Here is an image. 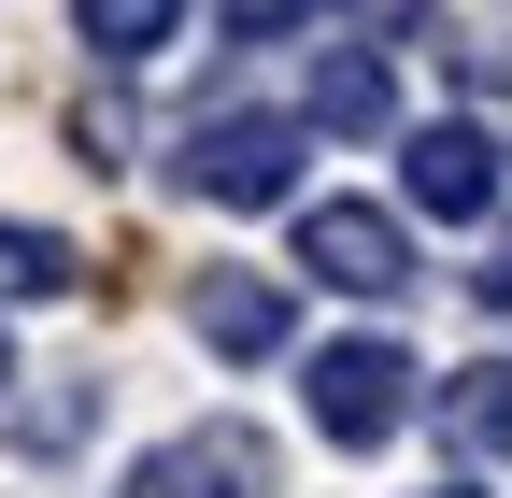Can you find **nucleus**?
I'll list each match as a JSON object with an SVG mask.
<instances>
[{
	"instance_id": "nucleus-12",
	"label": "nucleus",
	"mask_w": 512,
	"mask_h": 498,
	"mask_svg": "<svg viewBox=\"0 0 512 498\" xmlns=\"http://www.w3.org/2000/svg\"><path fill=\"white\" fill-rule=\"evenodd\" d=\"M328 15H342V29H356V43H399V29H413V15H427V0H328Z\"/></svg>"
},
{
	"instance_id": "nucleus-1",
	"label": "nucleus",
	"mask_w": 512,
	"mask_h": 498,
	"mask_svg": "<svg viewBox=\"0 0 512 498\" xmlns=\"http://www.w3.org/2000/svg\"><path fill=\"white\" fill-rule=\"evenodd\" d=\"M299 114H200V129L171 143V185L200 214H271V200H299Z\"/></svg>"
},
{
	"instance_id": "nucleus-13",
	"label": "nucleus",
	"mask_w": 512,
	"mask_h": 498,
	"mask_svg": "<svg viewBox=\"0 0 512 498\" xmlns=\"http://www.w3.org/2000/svg\"><path fill=\"white\" fill-rule=\"evenodd\" d=\"M72 427H86V399H29V413H15V442H29V456H57Z\"/></svg>"
},
{
	"instance_id": "nucleus-3",
	"label": "nucleus",
	"mask_w": 512,
	"mask_h": 498,
	"mask_svg": "<svg viewBox=\"0 0 512 498\" xmlns=\"http://www.w3.org/2000/svg\"><path fill=\"white\" fill-rule=\"evenodd\" d=\"M299 271L342 285V299H399L413 285V228L370 214V200H299Z\"/></svg>"
},
{
	"instance_id": "nucleus-5",
	"label": "nucleus",
	"mask_w": 512,
	"mask_h": 498,
	"mask_svg": "<svg viewBox=\"0 0 512 498\" xmlns=\"http://www.w3.org/2000/svg\"><path fill=\"white\" fill-rule=\"evenodd\" d=\"M185 328H200L214 356H285L299 299H285V271H200V299H185Z\"/></svg>"
},
{
	"instance_id": "nucleus-10",
	"label": "nucleus",
	"mask_w": 512,
	"mask_h": 498,
	"mask_svg": "<svg viewBox=\"0 0 512 498\" xmlns=\"http://www.w3.org/2000/svg\"><path fill=\"white\" fill-rule=\"evenodd\" d=\"M0 285H15V299H57V285H72V242H57V228H0Z\"/></svg>"
},
{
	"instance_id": "nucleus-2",
	"label": "nucleus",
	"mask_w": 512,
	"mask_h": 498,
	"mask_svg": "<svg viewBox=\"0 0 512 498\" xmlns=\"http://www.w3.org/2000/svg\"><path fill=\"white\" fill-rule=\"evenodd\" d=\"M299 399H313V427H328L342 456H370V442L413 427V356L384 342V328H356V342H328V356L299 370Z\"/></svg>"
},
{
	"instance_id": "nucleus-7",
	"label": "nucleus",
	"mask_w": 512,
	"mask_h": 498,
	"mask_svg": "<svg viewBox=\"0 0 512 498\" xmlns=\"http://www.w3.org/2000/svg\"><path fill=\"white\" fill-rule=\"evenodd\" d=\"M441 456H512V356H470V370H441Z\"/></svg>"
},
{
	"instance_id": "nucleus-11",
	"label": "nucleus",
	"mask_w": 512,
	"mask_h": 498,
	"mask_svg": "<svg viewBox=\"0 0 512 498\" xmlns=\"http://www.w3.org/2000/svg\"><path fill=\"white\" fill-rule=\"evenodd\" d=\"M328 0H214V29H242V43H285V29H313Z\"/></svg>"
},
{
	"instance_id": "nucleus-9",
	"label": "nucleus",
	"mask_w": 512,
	"mask_h": 498,
	"mask_svg": "<svg viewBox=\"0 0 512 498\" xmlns=\"http://www.w3.org/2000/svg\"><path fill=\"white\" fill-rule=\"evenodd\" d=\"M72 29L114 57V72H128V57H157V43L185 29V0H72Z\"/></svg>"
},
{
	"instance_id": "nucleus-6",
	"label": "nucleus",
	"mask_w": 512,
	"mask_h": 498,
	"mask_svg": "<svg viewBox=\"0 0 512 498\" xmlns=\"http://www.w3.org/2000/svg\"><path fill=\"white\" fill-rule=\"evenodd\" d=\"M114 498H256V442L242 427H185V442H157Z\"/></svg>"
},
{
	"instance_id": "nucleus-4",
	"label": "nucleus",
	"mask_w": 512,
	"mask_h": 498,
	"mask_svg": "<svg viewBox=\"0 0 512 498\" xmlns=\"http://www.w3.org/2000/svg\"><path fill=\"white\" fill-rule=\"evenodd\" d=\"M399 185H413V214H441V228H484L498 214V143L470 129V114H427V129H413V157H399Z\"/></svg>"
},
{
	"instance_id": "nucleus-8",
	"label": "nucleus",
	"mask_w": 512,
	"mask_h": 498,
	"mask_svg": "<svg viewBox=\"0 0 512 498\" xmlns=\"http://www.w3.org/2000/svg\"><path fill=\"white\" fill-rule=\"evenodd\" d=\"M384 114H399V86H384V43H328V57H313V129L370 143Z\"/></svg>"
},
{
	"instance_id": "nucleus-14",
	"label": "nucleus",
	"mask_w": 512,
	"mask_h": 498,
	"mask_svg": "<svg viewBox=\"0 0 512 498\" xmlns=\"http://www.w3.org/2000/svg\"><path fill=\"white\" fill-rule=\"evenodd\" d=\"M0 385H15V342H0Z\"/></svg>"
}]
</instances>
